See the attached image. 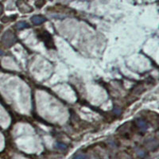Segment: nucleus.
<instances>
[{
  "label": "nucleus",
  "instance_id": "10",
  "mask_svg": "<svg viewBox=\"0 0 159 159\" xmlns=\"http://www.w3.org/2000/svg\"><path fill=\"white\" fill-rule=\"evenodd\" d=\"M73 159H87V156L86 155H84V154H76V155H74Z\"/></svg>",
  "mask_w": 159,
  "mask_h": 159
},
{
  "label": "nucleus",
  "instance_id": "4",
  "mask_svg": "<svg viewBox=\"0 0 159 159\" xmlns=\"http://www.w3.org/2000/svg\"><path fill=\"white\" fill-rule=\"evenodd\" d=\"M45 21H46V18L42 15H34L31 18V22L34 25H36V26L42 25Z\"/></svg>",
  "mask_w": 159,
  "mask_h": 159
},
{
  "label": "nucleus",
  "instance_id": "16",
  "mask_svg": "<svg viewBox=\"0 0 159 159\" xmlns=\"http://www.w3.org/2000/svg\"><path fill=\"white\" fill-rule=\"evenodd\" d=\"M50 1H53V0H50Z\"/></svg>",
  "mask_w": 159,
  "mask_h": 159
},
{
  "label": "nucleus",
  "instance_id": "1",
  "mask_svg": "<svg viewBox=\"0 0 159 159\" xmlns=\"http://www.w3.org/2000/svg\"><path fill=\"white\" fill-rule=\"evenodd\" d=\"M18 41L17 37L13 31H11V29H8L4 33L2 37V42L3 44L5 45V47L11 48Z\"/></svg>",
  "mask_w": 159,
  "mask_h": 159
},
{
  "label": "nucleus",
  "instance_id": "13",
  "mask_svg": "<svg viewBox=\"0 0 159 159\" xmlns=\"http://www.w3.org/2000/svg\"><path fill=\"white\" fill-rule=\"evenodd\" d=\"M138 156H140L141 158H143V157L145 156V152L142 151V150H140V151L138 152Z\"/></svg>",
  "mask_w": 159,
  "mask_h": 159
},
{
  "label": "nucleus",
  "instance_id": "11",
  "mask_svg": "<svg viewBox=\"0 0 159 159\" xmlns=\"http://www.w3.org/2000/svg\"><path fill=\"white\" fill-rule=\"evenodd\" d=\"M3 11H4V6H3V5L2 3H0V16L3 14Z\"/></svg>",
  "mask_w": 159,
  "mask_h": 159
},
{
  "label": "nucleus",
  "instance_id": "2",
  "mask_svg": "<svg viewBox=\"0 0 159 159\" xmlns=\"http://www.w3.org/2000/svg\"><path fill=\"white\" fill-rule=\"evenodd\" d=\"M41 39L45 42V44L46 45L47 48H53L54 45H53V42L52 36L50 35V34L47 31H44L43 33L40 34L38 36Z\"/></svg>",
  "mask_w": 159,
  "mask_h": 159
},
{
  "label": "nucleus",
  "instance_id": "5",
  "mask_svg": "<svg viewBox=\"0 0 159 159\" xmlns=\"http://www.w3.org/2000/svg\"><path fill=\"white\" fill-rule=\"evenodd\" d=\"M136 123H137V126H138V127L140 128L142 130H147V128H148L147 123H146V121H144L143 119H138Z\"/></svg>",
  "mask_w": 159,
  "mask_h": 159
},
{
  "label": "nucleus",
  "instance_id": "8",
  "mask_svg": "<svg viewBox=\"0 0 159 159\" xmlns=\"http://www.w3.org/2000/svg\"><path fill=\"white\" fill-rule=\"evenodd\" d=\"M16 18H17V15H14V16H11V17H3L2 18V22L6 23V22H11L14 21V20H15Z\"/></svg>",
  "mask_w": 159,
  "mask_h": 159
},
{
  "label": "nucleus",
  "instance_id": "14",
  "mask_svg": "<svg viewBox=\"0 0 159 159\" xmlns=\"http://www.w3.org/2000/svg\"><path fill=\"white\" fill-rule=\"evenodd\" d=\"M4 55V53H3V50H0V56H3Z\"/></svg>",
  "mask_w": 159,
  "mask_h": 159
},
{
  "label": "nucleus",
  "instance_id": "9",
  "mask_svg": "<svg viewBox=\"0 0 159 159\" xmlns=\"http://www.w3.org/2000/svg\"><path fill=\"white\" fill-rule=\"evenodd\" d=\"M45 4V0H37L35 2V6L37 8H42Z\"/></svg>",
  "mask_w": 159,
  "mask_h": 159
},
{
  "label": "nucleus",
  "instance_id": "12",
  "mask_svg": "<svg viewBox=\"0 0 159 159\" xmlns=\"http://www.w3.org/2000/svg\"><path fill=\"white\" fill-rule=\"evenodd\" d=\"M114 112H115L116 115H119L120 113H121V110L119 108H118V107H115V109H114Z\"/></svg>",
  "mask_w": 159,
  "mask_h": 159
},
{
  "label": "nucleus",
  "instance_id": "3",
  "mask_svg": "<svg viewBox=\"0 0 159 159\" xmlns=\"http://www.w3.org/2000/svg\"><path fill=\"white\" fill-rule=\"evenodd\" d=\"M17 6L22 13H29L33 11V8L23 0H18L17 2Z\"/></svg>",
  "mask_w": 159,
  "mask_h": 159
},
{
  "label": "nucleus",
  "instance_id": "15",
  "mask_svg": "<svg viewBox=\"0 0 159 159\" xmlns=\"http://www.w3.org/2000/svg\"><path fill=\"white\" fill-rule=\"evenodd\" d=\"M2 29H3V26H1V25H0V32L2 31Z\"/></svg>",
  "mask_w": 159,
  "mask_h": 159
},
{
  "label": "nucleus",
  "instance_id": "7",
  "mask_svg": "<svg viewBox=\"0 0 159 159\" xmlns=\"http://www.w3.org/2000/svg\"><path fill=\"white\" fill-rule=\"evenodd\" d=\"M55 147L58 150H66L68 149V146L66 144L63 143V142H57L55 144Z\"/></svg>",
  "mask_w": 159,
  "mask_h": 159
},
{
  "label": "nucleus",
  "instance_id": "6",
  "mask_svg": "<svg viewBox=\"0 0 159 159\" xmlns=\"http://www.w3.org/2000/svg\"><path fill=\"white\" fill-rule=\"evenodd\" d=\"M16 28L19 30H22V29H26V28H29V25L26 22H19L18 23L16 24Z\"/></svg>",
  "mask_w": 159,
  "mask_h": 159
}]
</instances>
